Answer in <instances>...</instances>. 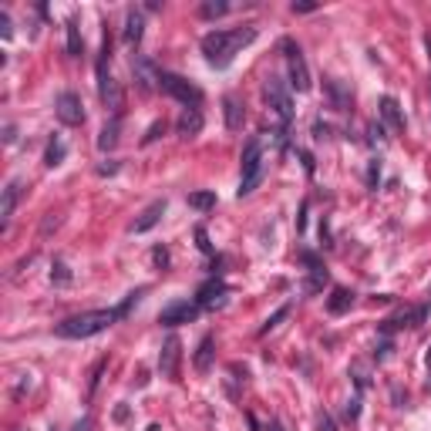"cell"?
Masks as SVG:
<instances>
[{"instance_id": "cell-1", "label": "cell", "mask_w": 431, "mask_h": 431, "mask_svg": "<svg viewBox=\"0 0 431 431\" xmlns=\"http://www.w3.org/2000/svg\"><path fill=\"white\" fill-rule=\"evenodd\" d=\"M256 34H260L256 24H243V27H230V31H209V34L202 38V54H206V61H209L212 68H230L236 54H239L246 44L256 40Z\"/></svg>"}, {"instance_id": "cell-2", "label": "cell", "mask_w": 431, "mask_h": 431, "mask_svg": "<svg viewBox=\"0 0 431 431\" xmlns=\"http://www.w3.org/2000/svg\"><path fill=\"white\" fill-rule=\"evenodd\" d=\"M121 317H125L121 307L88 310V314H75V317H68V320H61V323L54 327V334H58V337H64V341H84V337H95V334H101V330L115 327Z\"/></svg>"}, {"instance_id": "cell-3", "label": "cell", "mask_w": 431, "mask_h": 431, "mask_svg": "<svg viewBox=\"0 0 431 431\" xmlns=\"http://www.w3.org/2000/svg\"><path fill=\"white\" fill-rule=\"evenodd\" d=\"M108 58H112V38L105 34L101 58H98V98H101L105 112H112V118H121V112H125V91H121V84L112 78V71H108Z\"/></svg>"}, {"instance_id": "cell-4", "label": "cell", "mask_w": 431, "mask_h": 431, "mask_svg": "<svg viewBox=\"0 0 431 431\" xmlns=\"http://www.w3.org/2000/svg\"><path fill=\"white\" fill-rule=\"evenodd\" d=\"M263 145H267V138L263 135H256V138H249L246 142V149H243V179H239V189H236V196H253V189L260 186V179H263V169H267V158H263Z\"/></svg>"}, {"instance_id": "cell-5", "label": "cell", "mask_w": 431, "mask_h": 431, "mask_svg": "<svg viewBox=\"0 0 431 431\" xmlns=\"http://www.w3.org/2000/svg\"><path fill=\"white\" fill-rule=\"evenodd\" d=\"M158 88H162L169 98L182 101L186 108H199V105H202V88L193 84L189 78H182V75H175V71H158Z\"/></svg>"}, {"instance_id": "cell-6", "label": "cell", "mask_w": 431, "mask_h": 431, "mask_svg": "<svg viewBox=\"0 0 431 431\" xmlns=\"http://www.w3.org/2000/svg\"><path fill=\"white\" fill-rule=\"evenodd\" d=\"M283 58H286V71H290V88L293 91H300V95H307L310 91V68H307V58H304V51H300V44L290 38H283Z\"/></svg>"}, {"instance_id": "cell-7", "label": "cell", "mask_w": 431, "mask_h": 431, "mask_svg": "<svg viewBox=\"0 0 431 431\" xmlns=\"http://www.w3.org/2000/svg\"><path fill=\"white\" fill-rule=\"evenodd\" d=\"M263 98H267V105L276 112V118L283 121V132H286V125L293 121V98H290V88L283 84V78H270L263 81Z\"/></svg>"}, {"instance_id": "cell-8", "label": "cell", "mask_w": 431, "mask_h": 431, "mask_svg": "<svg viewBox=\"0 0 431 431\" xmlns=\"http://www.w3.org/2000/svg\"><path fill=\"white\" fill-rule=\"evenodd\" d=\"M54 115H58L61 125H68V128L84 125V101H81L78 91H61L58 101H54Z\"/></svg>"}, {"instance_id": "cell-9", "label": "cell", "mask_w": 431, "mask_h": 431, "mask_svg": "<svg viewBox=\"0 0 431 431\" xmlns=\"http://www.w3.org/2000/svg\"><path fill=\"white\" fill-rule=\"evenodd\" d=\"M179 360H182V341L175 334H169L158 351V374L169 381H179Z\"/></svg>"}, {"instance_id": "cell-10", "label": "cell", "mask_w": 431, "mask_h": 431, "mask_svg": "<svg viewBox=\"0 0 431 431\" xmlns=\"http://www.w3.org/2000/svg\"><path fill=\"white\" fill-rule=\"evenodd\" d=\"M226 297H230L226 280H223V276H209V280L199 286L196 304L202 307V310H216V307H223V304H226Z\"/></svg>"}, {"instance_id": "cell-11", "label": "cell", "mask_w": 431, "mask_h": 431, "mask_svg": "<svg viewBox=\"0 0 431 431\" xmlns=\"http://www.w3.org/2000/svg\"><path fill=\"white\" fill-rule=\"evenodd\" d=\"M199 307L196 300H175V304H169V307H162V314H158V323L162 327H179V323H193L199 317Z\"/></svg>"}, {"instance_id": "cell-12", "label": "cell", "mask_w": 431, "mask_h": 431, "mask_svg": "<svg viewBox=\"0 0 431 431\" xmlns=\"http://www.w3.org/2000/svg\"><path fill=\"white\" fill-rule=\"evenodd\" d=\"M425 317H428V304H421V307H401L397 314H391L381 323V334H394L401 327H418Z\"/></svg>"}, {"instance_id": "cell-13", "label": "cell", "mask_w": 431, "mask_h": 431, "mask_svg": "<svg viewBox=\"0 0 431 431\" xmlns=\"http://www.w3.org/2000/svg\"><path fill=\"white\" fill-rule=\"evenodd\" d=\"M158 71H162V68H156L149 58H135V61H132V75L138 81V91H142V95H149V91L158 88Z\"/></svg>"}, {"instance_id": "cell-14", "label": "cell", "mask_w": 431, "mask_h": 431, "mask_svg": "<svg viewBox=\"0 0 431 431\" xmlns=\"http://www.w3.org/2000/svg\"><path fill=\"white\" fill-rule=\"evenodd\" d=\"M300 260H304V263L310 267V276H307L304 290H307V293H317V290H323V286H327V280H330V276H327V267H323V260H320L317 253H300Z\"/></svg>"}, {"instance_id": "cell-15", "label": "cell", "mask_w": 431, "mask_h": 431, "mask_svg": "<svg viewBox=\"0 0 431 431\" xmlns=\"http://www.w3.org/2000/svg\"><path fill=\"white\" fill-rule=\"evenodd\" d=\"M21 193H24V182H21V179H10L7 189H3V199H0V223H3V230H7L10 219H14V209H17V202H21Z\"/></svg>"}, {"instance_id": "cell-16", "label": "cell", "mask_w": 431, "mask_h": 431, "mask_svg": "<svg viewBox=\"0 0 431 431\" xmlns=\"http://www.w3.org/2000/svg\"><path fill=\"white\" fill-rule=\"evenodd\" d=\"M165 216V199H156V202H149L142 212H138V219L132 223V233H149V230H156L158 219Z\"/></svg>"}, {"instance_id": "cell-17", "label": "cell", "mask_w": 431, "mask_h": 431, "mask_svg": "<svg viewBox=\"0 0 431 431\" xmlns=\"http://www.w3.org/2000/svg\"><path fill=\"white\" fill-rule=\"evenodd\" d=\"M223 115H226V128H230V132H239L243 121H246V105H243L236 95H226V98H223Z\"/></svg>"}, {"instance_id": "cell-18", "label": "cell", "mask_w": 431, "mask_h": 431, "mask_svg": "<svg viewBox=\"0 0 431 431\" xmlns=\"http://www.w3.org/2000/svg\"><path fill=\"white\" fill-rule=\"evenodd\" d=\"M351 307H354V290H347V286H334L330 297H327V314L341 317V314H347Z\"/></svg>"}, {"instance_id": "cell-19", "label": "cell", "mask_w": 431, "mask_h": 431, "mask_svg": "<svg viewBox=\"0 0 431 431\" xmlns=\"http://www.w3.org/2000/svg\"><path fill=\"white\" fill-rule=\"evenodd\" d=\"M175 132L182 135V138H193L202 132V112L199 108H182V115L175 121Z\"/></svg>"}, {"instance_id": "cell-20", "label": "cell", "mask_w": 431, "mask_h": 431, "mask_svg": "<svg viewBox=\"0 0 431 431\" xmlns=\"http://www.w3.org/2000/svg\"><path fill=\"white\" fill-rule=\"evenodd\" d=\"M142 34H145V17H142V10H128V17H125V44H128V47H138Z\"/></svg>"}, {"instance_id": "cell-21", "label": "cell", "mask_w": 431, "mask_h": 431, "mask_svg": "<svg viewBox=\"0 0 431 431\" xmlns=\"http://www.w3.org/2000/svg\"><path fill=\"white\" fill-rule=\"evenodd\" d=\"M381 118L391 125V132H404V115H401V105L394 101L391 95L381 98Z\"/></svg>"}, {"instance_id": "cell-22", "label": "cell", "mask_w": 431, "mask_h": 431, "mask_svg": "<svg viewBox=\"0 0 431 431\" xmlns=\"http://www.w3.org/2000/svg\"><path fill=\"white\" fill-rule=\"evenodd\" d=\"M212 347H216V341H212V334H206V337L199 341V347H196V360H193V364H196V371H199V374H206V371L212 367V354H216Z\"/></svg>"}, {"instance_id": "cell-23", "label": "cell", "mask_w": 431, "mask_h": 431, "mask_svg": "<svg viewBox=\"0 0 431 431\" xmlns=\"http://www.w3.org/2000/svg\"><path fill=\"white\" fill-rule=\"evenodd\" d=\"M118 138H121V118H112V121L101 128V135H98V149H101V152H112L118 145Z\"/></svg>"}, {"instance_id": "cell-24", "label": "cell", "mask_w": 431, "mask_h": 431, "mask_svg": "<svg viewBox=\"0 0 431 431\" xmlns=\"http://www.w3.org/2000/svg\"><path fill=\"white\" fill-rule=\"evenodd\" d=\"M64 34H68V54H71V58H81V54H84V38H81L78 17H71V21L64 24Z\"/></svg>"}, {"instance_id": "cell-25", "label": "cell", "mask_w": 431, "mask_h": 431, "mask_svg": "<svg viewBox=\"0 0 431 431\" xmlns=\"http://www.w3.org/2000/svg\"><path fill=\"white\" fill-rule=\"evenodd\" d=\"M223 14H230V3H226V0H206V3L199 7V17H202V21H216V17H223Z\"/></svg>"}, {"instance_id": "cell-26", "label": "cell", "mask_w": 431, "mask_h": 431, "mask_svg": "<svg viewBox=\"0 0 431 431\" xmlns=\"http://www.w3.org/2000/svg\"><path fill=\"white\" fill-rule=\"evenodd\" d=\"M189 206L199 209V212H209V209L216 206V193H209V189H202V193H189Z\"/></svg>"}, {"instance_id": "cell-27", "label": "cell", "mask_w": 431, "mask_h": 431, "mask_svg": "<svg viewBox=\"0 0 431 431\" xmlns=\"http://www.w3.org/2000/svg\"><path fill=\"white\" fill-rule=\"evenodd\" d=\"M327 91H330V98H334V108L337 112H347V105H351V95L337 84V81H327Z\"/></svg>"}, {"instance_id": "cell-28", "label": "cell", "mask_w": 431, "mask_h": 431, "mask_svg": "<svg viewBox=\"0 0 431 431\" xmlns=\"http://www.w3.org/2000/svg\"><path fill=\"white\" fill-rule=\"evenodd\" d=\"M51 283H58V286H68V283H71V270H68L64 260H54V263H51Z\"/></svg>"}, {"instance_id": "cell-29", "label": "cell", "mask_w": 431, "mask_h": 431, "mask_svg": "<svg viewBox=\"0 0 431 431\" xmlns=\"http://www.w3.org/2000/svg\"><path fill=\"white\" fill-rule=\"evenodd\" d=\"M290 310H293V304H283V307H280L273 317H267V323L260 327V334H270V330H276V327H280V323L290 317Z\"/></svg>"}, {"instance_id": "cell-30", "label": "cell", "mask_w": 431, "mask_h": 431, "mask_svg": "<svg viewBox=\"0 0 431 431\" xmlns=\"http://www.w3.org/2000/svg\"><path fill=\"white\" fill-rule=\"evenodd\" d=\"M61 158H64V145H61V142L54 138V142L47 145V156H44V165H47V169H54V165H61Z\"/></svg>"}, {"instance_id": "cell-31", "label": "cell", "mask_w": 431, "mask_h": 431, "mask_svg": "<svg viewBox=\"0 0 431 431\" xmlns=\"http://www.w3.org/2000/svg\"><path fill=\"white\" fill-rule=\"evenodd\" d=\"M378 179H381V158H371V165H367V189H378Z\"/></svg>"}, {"instance_id": "cell-32", "label": "cell", "mask_w": 431, "mask_h": 431, "mask_svg": "<svg viewBox=\"0 0 431 431\" xmlns=\"http://www.w3.org/2000/svg\"><path fill=\"white\" fill-rule=\"evenodd\" d=\"M158 135H165V121H156V125H149V132H145V138H142V145H152Z\"/></svg>"}, {"instance_id": "cell-33", "label": "cell", "mask_w": 431, "mask_h": 431, "mask_svg": "<svg viewBox=\"0 0 431 431\" xmlns=\"http://www.w3.org/2000/svg\"><path fill=\"white\" fill-rule=\"evenodd\" d=\"M344 415H347V421H357V418H360V394H354L351 401H347V411H344Z\"/></svg>"}, {"instance_id": "cell-34", "label": "cell", "mask_w": 431, "mask_h": 431, "mask_svg": "<svg viewBox=\"0 0 431 431\" xmlns=\"http://www.w3.org/2000/svg\"><path fill=\"white\" fill-rule=\"evenodd\" d=\"M196 243L202 253H212V243H209V233H206V226H196Z\"/></svg>"}, {"instance_id": "cell-35", "label": "cell", "mask_w": 431, "mask_h": 431, "mask_svg": "<svg viewBox=\"0 0 431 431\" xmlns=\"http://www.w3.org/2000/svg\"><path fill=\"white\" fill-rule=\"evenodd\" d=\"M152 263H156L158 270H165V267H169V249L156 246V249H152Z\"/></svg>"}, {"instance_id": "cell-36", "label": "cell", "mask_w": 431, "mask_h": 431, "mask_svg": "<svg viewBox=\"0 0 431 431\" xmlns=\"http://www.w3.org/2000/svg\"><path fill=\"white\" fill-rule=\"evenodd\" d=\"M0 34H3V40H7V38H14V24H10L7 10H0Z\"/></svg>"}, {"instance_id": "cell-37", "label": "cell", "mask_w": 431, "mask_h": 431, "mask_svg": "<svg viewBox=\"0 0 431 431\" xmlns=\"http://www.w3.org/2000/svg\"><path fill=\"white\" fill-rule=\"evenodd\" d=\"M128 415H132V411H128V404H118V408H115V421H118V425H125V421H128Z\"/></svg>"}, {"instance_id": "cell-38", "label": "cell", "mask_w": 431, "mask_h": 431, "mask_svg": "<svg viewBox=\"0 0 431 431\" xmlns=\"http://www.w3.org/2000/svg\"><path fill=\"white\" fill-rule=\"evenodd\" d=\"M118 172V162H105V165H98V175H115Z\"/></svg>"}, {"instance_id": "cell-39", "label": "cell", "mask_w": 431, "mask_h": 431, "mask_svg": "<svg viewBox=\"0 0 431 431\" xmlns=\"http://www.w3.org/2000/svg\"><path fill=\"white\" fill-rule=\"evenodd\" d=\"M317 3H293V14H314Z\"/></svg>"}, {"instance_id": "cell-40", "label": "cell", "mask_w": 431, "mask_h": 431, "mask_svg": "<svg viewBox=\"0 0 431 431\" xmlns=\"http://www.w3.org/2000/svg\"><path fill=\"white\" fill-rule=\"evenodd\" d=\"M3 142H7V145H10V142H17V128H14V125H7V128H3Z\"/></svg>"}, {"instance_id": "cell-41", "label": "cell", "mask_w": 431, "mask_h": 431, "mask_svg": "<svg viewBox=\"0 0 431 431\" xmlns=\"http://www.w3.org/2000/svg\"><path fill=\"white\" fill-rule=\"evenodd\" d=\"M320 431H337V428H334V418H330V415H320Z\"/></svg>"}, {"instance_id": "cell-42", "label": "cell", "mask_w": 431, "mask_h": 431, "mask_svg": "<svg viewBox=\"0 0 431 431\" xmlns=\"http://www.w3.org/2000/svg\"><path fill=\"white\" fill-rule=\"evenodd\" d=\"M300 158H304V169L314 172V156H310V152H300Z\"/></svg>"}, {"instance_id": "cell-43", "label": "cell", "mask_w": 431, "mask_h": 431, "mask_svg": "<svg viewBox=\"0 0 431 431\" xmlns=\"http://www.w3.org/2000/svg\"><path fill=\"white\" fill-rule=\"evenodd\" d=\"M71 431H91V418H81V421Z\"/></svg>"}, {"instance_id": "cell-44", "label": "cell", "mask_w": 431, "mask_h": 431, "mask_svg": "<svg viewBox=\"0 0 431 431\" xmlns=\"http://www.w3.org/2000/svg\"><path fill=\"white\" fill-rule=\"evenodd\" d=\"M149 431H162V428H158V425H149Z\"/></svg>"}, {"instance_id": "cell-45", "label": "cell", "mask_w": 431, "mask_h": 431, "mask_svg": "<svg viewBox=\"0 0 431 431\" xmlns=\"http://www.w3.org/2000/svg\"><path fill=\"white\" fill-rule=\"evenodd\" d=\"M428 367H431V347H428Z\"/></svg>"}, {"instance_id": "cell-46", "label": "cell", "mask_w": 431, "mask_h": 431, "mask_svg": "<svg viewBox=\"0 0 431 431\" xmlns=\"http://www.w3.org/2000/svg\"><path fill=\"white\" fill-rule=\"evenodd\" d=\"M428 391H431V378H428Z\"/></svg>"}]
</instances>
